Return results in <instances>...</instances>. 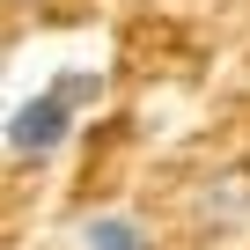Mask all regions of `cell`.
Masks as SVG:
<instances>
[{"label": "cell", "mask_w": 250, "mask_h": 250, "mask_svg": "<svg viewBox=\"0 0 250 250\" xmlns=\"http://www.w3.org/2000/svg\"><path fill=\"white\" fill-rule=\"evenodd\" d=\"M96 96H103V74H88V66L44 81V88H37L30 103H15V118H8V155H15V162H44V155H59L66 133L81 125V110H88Z\"/></svg>", "instance_id": "6da1fadb"}, {"label": "cell", "mask_w": 250, "mask_h": 250, "mask_svg": "<svg viewBox=\"0 0 250 250\" xmlns=\"http://www.w3.org/2000/svg\"><path fill=\"white\" fill-rule=\"evenodd\" d=\"M81 250H155L140 213H88L81 221Z\"/></svg>", "instance_id": "7a4b0ae2"}, {"label": "cell", "mask_w": 250, "mask_h": 250, "mask_svg": "<svg viewBox=\"0 0 250 250\" xmlns=\"http://www.w3.org/2000/svg\"><path fill=\"white\" fill-rule=\"evenodd\" d=\"M213 199H199V228L206 235H221L228 221H243L250 213V177H221V184H206Z\"/></svg>", "instance_id": "3957f363"}]
</instances>
